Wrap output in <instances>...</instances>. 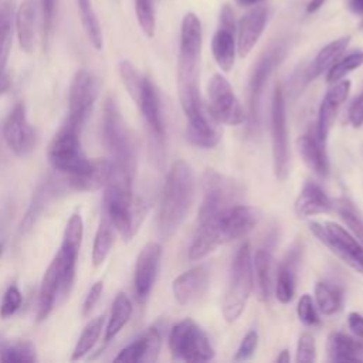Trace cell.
Instances as JSON below:
<instances>
[{
	"mask_svg": "<svg viewBox=\"0 0 363 363\" xmlns=\"http://www.w3.org/2000/svg\"><path fill=\"white\" fill-rule=\"evenodd\" d=\"M203 201L199 210V224L189 248V259L199 261L213 252L220 244L218 223L223 214L238 203L241 190L238 184L217 173L207 170L203 176Z\"/></svg>",
	"mask_w": 363,
	"mask_h": 363,
	"instance_id": "cell-1",
	"label": "cell"
},
{
	"mask_svg": "<svg viewBox=\"0 0 363 363\" xmlns=\"http://www.w3.org/2000/svg\"><path fill=\"white\" fill-rule=\"evenodd\" d=\"M200 51L201 23L194 13L189 11L182 20L177 58V91L182 109L187 119L204 112L199 89Z\"/></svg>",
	"mask_w": 363,
	"mask_h": 363,
	"instance_id": "cell-2",
	"label": "cell"
},
{
	"mask_svg": "<svg viewBox=\"0 0 363 363\" xmlns=\"http://www.w3.org/2000/svg\"><path fill=\"white\" fill-rule=\"evenodd\" d=\"M194 199V173L184 160L172 164L160 199L159 231L172 235L186 220Z\"/></svg>",
	"mask_w": 363,
	"mask_h": 363,
	"instance_id": "cell-3",
	"label": "cell"
},
{
	"mask_svg": "<svg viewBox=\"0 0 363 363\" xmlns=\"http://www.w3.org/2000/svg\"><path fill=\"white\" fill-rule=\"evenodd\" d=\"M254 286L252 257L248 242H242L231 264L228 285L223 298V316L234 322L242 313Z\"/></svg>",
	"mask_w": 363,
	"mask_h": 363,
	"instance_id": "cell-4",
	"label": "cell"
},
{
	"mask_svg": "<svg viewBox=\"0 0 363 363\" xmlns=\"http://www.w3.org/2000/svg\"><path fill=\"white\" fill-rule=\"evenodd\" d=\"M102 139L113 157L112 163L122 166L135 174V145L130 132L118 109V105L111 96L106 98L104 105Z\"/></svg>",
	"mask_w": 363,
	"mask_h": 363,
	"instance_id": "cell-5",
	"label": "cell"
},
{
	"mask_svg": "<svg viewBox=\"0 0 363 363\" xmlns=\"http://www.w3.org/2000/svg\"><path fill=\"white\" fill-rule=\"evenodd\" d=\"M79 130L65 122L54 135L47 149V157L51 166L67 176L84 174L91 167L92 160L81 149Z\"/></svg>",
	"mask_w": 363,
	"mask_h": 363,
	"instance_id": "cell-6",
	"label": "cell"
},
{
	"mask_svg": "<svg viewBox=\"0 0 363 363\" xmlns=\"http://www.w3.org/2000/svg\"><path fill=\"white\" fill-rule=\"evenodd\" d=\"M169 347L173 357L184 362H208L214 357V349L207 335L190 318L172 328Z\"/></svg>",
	"mask_w": 363,
	"mask_h": 363,
	"instance_id": "cell-7",
	"label": "cell"
},
{
	"mask_svg": "<svg viewBox=\"0 0 363 363\" xmlns=\"http://www.w3.org/2000/svg\"><path fill=\"white\" fill-rule=\"evenodd\" d=\"M286 55V45L279 43L269 47L254 65L250 81H248V129L255 130L259 125V109L261 98L265 85L274 72V69L281 64Z\"/></svg>",
	"mask_w": 363,
	"mask_h": 363,
	"instance_id": "cell-8",
	"label": "cell"
},
{
	"mask_svg": "<svg viewBox=\"0 0 363 363\" xmlns=\"http://www.w3.org/2000/svg\"><path fill=\"white\" fill-rule=\"evenodd\" d=\"M207 91L208 111L214 121L228 126H237L247 119V115L225 77L214 74L208 82Z\"/></svg>",
	"mask_w": 363,
	"mask_h": 363,
	"instance_id": "cell-9",
	"label": "cell"
},
{
	"mask_svg": "<svg viewBox=\"0 0 363 363\" xmlns=\"http://www.w3.org/2000/svg\"><path fill=\"white\" fill-rule=\"evenodd\" d=\"M271 133H272V157L274 172L279 182L288 177L289 155H288V128L284 92L279 86L275 88L271 108Z\"/></svg>",
	"mask_w": 363,
	"mask_h": 363,
	"instance_id": "cell-10",
	"label": "cell"
},
{
	"mask_svg": "<svg viewBox=\"0 0 363 363\" xmlns=\"http://www.w3.org/2000/svg\"><path fill=\"white\" fill-rule=\"evenodd\" d=\"M98 95V85L94 75L86 69L75 72L68 95V118L67 123L81 129L88 118Z\"/></svg>",
	"mask_w": 363,
	"mask_h": 363,
	"instance_id": "cell-11",
	"label": "cell"
},
{
	"mask_svg": "<svg viewBox=\"0 0 363 363\" xmlns=\"http://www.w3.org/2000/svg\"><path fill=\"white\" fill-rule=\"evenodd\" d=\"M309 228L323 245H326L333 254H336L345 264L356 269L353 255L359 248H362V245L354 238V235H352L347 230L333 221H325L323 224L311 221Z\"/></svg>",
	"mask_w": 363,
	"mask_h": 363,
	"instance_id": "cell-12",
	"label": "cell"
},
{
	"mask_svg": "<svg viewBox=\"0 0 363 363\" xmlns=\"http://www.w3.org/2000/svg\"><path fill=\"white\" fill-rule=\"evenodd\" d=\"M235 18L234 11L228 4L220 10V23L211 40V51L217 65L223 71H230L235 61L237 41H235Z\"/></svg>",
	"mask_w": 363,
	"mask_h": 363,
	"instance_id": "cell-13",
	"label": "cell"
},
{
	"mask_svg": "<svg viewBox=\"0 0 363 363\" xmlns=\"http://www.w3.org/2000/svg\"><path fill=\"white\" fill-rule=\"evenodd\" d=\"M3 138L17 156H27L35 146V133L27 121L23 102L14 105L3 123Z\"/></svg>",
	"mask_w": 363,
	"mask_h": 363,
	"instance_id": "cell-14",
	"label": "cell"
},
{
	"mask_svg": "<svg viewBox=\"0 0 363 363\" xmlns=\"http://www.w3.org/2000/svg\"><path fill=\"white\" fill-rule=\"evenodd\" d=\"M259 221V211L247 204L231 206L220 218L218 237L221 244L247 235Z\"/></svg>",
	"mask_w": 363,
	"mask_h": 363,
	"instance_id": "cell-15",
	"label": "cell"
},
{
	"mask_svg": "<svg viewBox=\"0 0 363 363\" xmlns=\"http://www.w3.org/2000/svg\"><path fill=\"white\" fill-rule=\"evenodd\" d=\"M162 247L157 242H147L139 252L135 267V295L143 302L147 299L159 269Z\"/></svg>",
	"mask_w": 363,
	"mask_h": 363,
	"instance_id": "cell-16",
	"label": "cell"
},
{
	"mask_svg": "<svg viewBox=\"0 0 363 363\" xmlns=\"http://www.w3.org/2000/svg\"><path fill=\"white\" fill-rule=\"evenodd\" d=\"M268 18L265 6L258 4L250 9L238 21L237 26V52L241 58L247 57L258 43L264 33Z\"/></svg>",
	"mask_w": 363,
	"mask_h": 363,
	"instance_id": "cell-17",
	"label": "cell"
},
{
	"mask_svg": "<svg viewBox=\"0 0 363 363\" xmlns=\"http://www.w3.org/2000/svg\"><path fill=\"white\" fill-rule=\"evenodd\" d=\"M350 91V81L349 79H340L337 82H333V86L329 88V91L325 94L319 112H318V123H316V136L319 140L326 142L330 129L333 126L336 113L340 108V105L346 101Z\"/></svg>",
	"mask_w": 363,
	"mask_h": 363,
	"instance_id": "cell-18",
	"label": "cell"
},
{
	"mask_svg": "<svg viewBox=\"0 0 363 363\" xmlns=\"http://www.w3.org/2000/svg\"><path fill=\"white\" fill-rule=\"evenodd\" d=\"M210 284V274L206 265L194 267L180 274L172 284L174 299L180 305H189L201 298Z\"/></svg>",
	"mask_w": 363,
	"mask_h": 363,
	"instance_id": "cell-19",
	"label": "cell"
},
{
	"mask_svg": "<svg viewBox=\"0 0 363 363\" xmlns=\"http://www.w3.org/2000/svg\"><path fill=\"white\" fill-rule=\"evenodd\" d=\"M160 333L156 328H149L135 342L122 349L115 357L116 362L138 363V362H155L160 350Z\"/></svg>",
	"mask_w": 363,
	"mask_h": 363,
	"instance_id": "cell-20",
	"label": "cell"
},
{
	"mask_svg": "<svg viewBox=\"0 0 363 363\" xmlns=\"http://www.w3.org/2000/svg\"><path fill=\"white\" fill-rule=\"evenodd\" d=\"M136 105L139 106L152 135L156 138L157 142H162L163 136H164V126H163V119H162L159 95H157V91H156L153 82L147 77L143 78L142 92H140V96H139Z\"/></svg>",
	"mask_w": 363,
	"mask_h": 363,
	"instance_id": "cell-21",
	"label": "cell"
},
{
	"mask_svg": "<svg viewBox=\"0 0 363 363\" xmlns=\"http://www.w3.org/2000/svg\"><path fill=\"white\" fill-rule=\"evenodd\" d=\"M333 208V200L315 182H306L295 201V213L298 217H311L329 213Z\"/></svg>",
	"mask_w": 363,
	"mask_h": 363,
	"instance_id": "cell-22",
	"label": "cell"
},
{
	"mask_svg": "<svg viewBox=\"0 0 363 363\" xmlns=\"http://www.w3.org/2000/svg\"><path fill=\"white\" fill-rule=\"evenodd\" d=\"M299 250V247L291 248L279 264L275 284V296L281 303H288L294 299L296 289V267L301 255Z\"/></svg>",
	"mask_w": 363,
	"mask_h": 363,
	"instance_id": "cell-23",
	"label": "cell"
},
{
	"mask_svg": "<svg viewBox=\"0 0 363 363\" xmlns=\"http://www.w3.org/2000/svg\"><path fill=\"white\" fill-rule=\"evenodd\" d=\"M298 152L303 163L318 176L326 177L329 174V160L325 149V142L319 140L318 136L302 135L298 142Z\"/></svg>",
	"mask_w": 363,
	"mask_h": 363,
	"instance_id": "cell-24",
	"label": "cell"
},
{
	"mask_svg": "<svg viewBox=\"0 0 363 363\" xmlns=\"http://www.w3.org/2000/svg\"><path fill=\"white\" fill-rule=\"evenodd\" d=\"M112 162L108 159H94L91 167L84 174L67 176L68 184L77 191H92L104 187L111 176Z\"/></svg>",
	"mask_w": 363,
	"mask_h": 363,
	"instance_id": "cell-25",
	"label": "cell"
},
{
	"mask_svg": "<svg viewBox=\"0 0 363 363\" xmlns=\"http://www.w3.org/2000/svg\"><path fill=\"white\" fill-rule=\"evenodd\" d=\"M326 352L329 360L336 363L363 362V342L340 332H333L328 336Z\"/></svg>",
	"mask_w": 363,
	"mask_h": 363,
	"instance_id": "cell-26",
	"label": "cell"
},
{
	"mask_svg": "<svg viewBox=\"0 0 363 363\" xmlns=\"http://www.w3.org/2000/svg\"><path fill=\"white\" fill-rule=\"evenodd\" d=\"M350 37H340L326 44L305 71V82H311L326 72L346 51Z\"/></svg>",
	"mask_w": 363,
	"mask_h": 363,
	"instance_id": "cell-27",
	"label": "cell"
},
{
	"mask_svg": "<svg viewBox=\"0 0 363 363\" xmlns=\"http://www.w3.org/2000/svg\"><path fill=\"white\" fill-rule=\"evenodd\" d=\"M186 138L193 146L203 149H211L220 142L218 130L204 112L187 119Z\"/></svg>",
	"mask_w": 363,
	"mask_h": 363,
	"instance_id": "cell-28",
	"label": "cell"
},
{
	"mask_svg": "<svg viewBox=\"0 0 363 363\" xmlns=\"http://www.w3.org/2000/svg\"><path fill=\"white\" fill-rule=\"evenodd\" d=\"M37 16V0H23L16 14V31L20 47L26 52L34 48V24Z\"/></svg>",
	"mask_w": 363,
	"mask_h": 363,
	"instance_id": "cell-29",
	"label": "cell"
},
{
	"mask_svg": "<svg viewBox=\"0 0 363 363\" xmlns=\"http://www.w3.org/2000/svg\"><path fill=\"white\" fill-rule=\"evenodd\" d=\"M271 265H272V251L269 248L257 250L252 257V274H254L255 292L261 302H267L269 299Z\"/></svg>",
	"mask_w": 363,
	"mask_h": 363,
	"instance_id": "cell-30",
	"label": "cell"
},
{
	"mask_svg": "<svg viewBox=\"0 0 363 363\" xmlns=\"http://www.w3.org/2000/svg\"><path fill=\"white\" fill-rule=\"evenodd\" d=\"M60 292V277H58V268L55 259L50 264L47 268L43 282L40 286V296H38V312H37V319L38 322L44 320L50 312L54 308L55 299Z\"/></svg>",
	"mask_w": 363,
	"mask_h": 363,
	"instance_id": "cell-31",
	"label": "cell"
},
{
	"mask_svg": "<svg viewBox=\"0 0 363 363\" xmlns=\"http://www.w3.org/2000/svg\"><path fill=\"white\" fill-rule=\"evenodd\" d=\"M132 315V303L125 292H119L112 303V312L105 329V342L112 340L128 323Z\"/></svg>",
	"mask_w": 363,
	"mask_h": 363,
	"instance_id": "cell-32",
	"label": "cell"
},
{
	"mask_svg": "<svg viewBox=\"0 0 363 363\" xmlns=\"http://www.w3.org/2000/svg\"><path fill=\"white\" fill-rule=\"evenodd\" d=\"M113 244V224L109 217L104 213L99 221V227L95 234L94 247H92V264L94 267H99L105 258L108 257Z\"/></svg>",
	"mask_w": 363,
	"mask_h": 363,
	"instance_id": "cell-33",
	"label": "cell"
},
{
	"mask_svg": "<svg viewBox=\"0 0 363 363\" xmlns=\"http://www.w3.org/2000/svg\"><path fill=\"white\" fill-rule=\"evenodd\" d=\"M315 299L319 311L323 315L336 313L343 303L342 291L337 286L329 285L326 282H318L315 285Z\"/></svg>",
	"mask_w": 363,
	"mask_h": 363,
	"instance_id": "cell-34",
	"label": "cell"
},
{
	"mask_svg": "<svg viewBox=\"0 0 363 363\" xmlns=\"http://www.w3.org/2000/svg\"><path fill=\"white\" fill-rule=\"evenodd\" d=\"M78 3V9H79V14H81V21H82V27L85 30V34L88 37V40L91 41V44L96 48L101 50L104 40H102V31H101V26L98 21V17L92 9V3L91 0H77Z\"/></svg>",
	"mask_w": 363,
	"mask_h": 363,
	"instance_id": "cell-35",
	"label": "cell"
},
{
	"mask_svg": "<svg viewBox=\"0 0 363 363\" xmlns=\"http://www.w3.org/2000/svg\"><path fill=\"white\" fill-rule=\"evenodd\" d=\"M104 322H105V316L101 315V316H96L82 330L77 345H75V349L72 352V356H71V360H78L81 357H84L92 347L96 343L101 332H102V328H104Z\"/></svg>",
	"mask_w": 363,
	"mask_h": 363,
	"instance_id": "cell-36",
	"label": "cell"
},
{
	"mask_svg": "<svg viewBox=\"0 0 363 363\" xmlns=\"http://www.w3.org/2000/svg\"><path fill=\"white\" fill-rule=\"evenodd\" d=\"M333 207L336 208L342 220L346 223V225L350 228L354 238L363 245V220L356 211L354 206L347 199L342 197L333 201Z\"/></svg>",
	"mask_w": 363,
	"mask_h": 363,
	"instance_id": "cell-37",
	"label": "cell"
},
{
	"mask_svg": "<svg viewBox=\"0 0 363 363\" xmlns=\"http://www.w3.org/2000/svg\"><path fill=\"white\" fill-rule=\"evenodd\" d=\"M363 65V51H354L347 54L343 58H339L329 69L326 74V81L333 84L340 79H343L349 72L357 69L359 67Z\"/></svg>",
	"mask_w": 363,
	"mask_h": 363,
	"instance_id": "cell-38",
	"label": "cell"
},
{
	"mask_svg": "<svg viewBox=\"0 0 363 363\" xmlns=\"http://www.w3.org/2000/svg\"><path fill=\"white\" fill-rule=\"evenodd\" d=\"M11 48V11L6 4L0 9V75L6 72V64Z\"/></svg>",
	"mask_w": 363,
	"mask_h": 363,
	"instance_id": "cell-39",
	"label": "cell"
},
{
	"mask_svg": "<svg viewBox=\"0 0 363 363\" xmlns=\"http://www.w3.org/2000/svg\"><path fill=\"white\" fill-rule=\"evenodd\" d=\"M119 74L122 78V82L128 91V94L130 95V98L135 101V104L138 102L140 92H142V86H143V75H140L138 72V69L129 62V61H122L119 64Z\"/></svg>",
	"mask_w": 363,
	"mask_h": 363,
	"instance_id": "cell-40",
	"label": "cell"
},
{
	"mask_svg": "<svg viewBox=\"0 0 363 363\" xmlns=\"http://www.w3.org/2000/svg\"><path fill=\"white\" fill-rule=\"evenodd\" d=\"M135 13L142 31L147 37H153L156 27L153 0H135Z\"/></svg>",
	"mask_w": 363,
	"mask_h": 363,
	"instance_id": "cell-41",
	"label": "cell"
},
{
	"mask_svg": "<svg viewBox=\"0 0 363 363\" xmlns=\"http://www.w3.org/2000/svg\"><path fill=\"white\" fill-rule=\"evenodd\" d=\"M35 359L34 349L28 342H20L0 350L1 362H34Z\"/></svg>",
	"mask_w": 363,
	"mask_h": 363,
	"instance_id": "cell-42",
	"label": "cell"
},
{
	"mask_svg": "<svg viewBox=\"0 0 363 363\" xmlns=\"http://www.w3.org/2000/svg\"><path fill=\"white\" fill-rule=\"evenodd\" d=\"M57 11V0H40V13H41V34L43 44L47 47L50 37L52 34L54 21Z\"/></svg>",
	"mask_w": 363,
	"mask_h": 363,
	"instance_id": "cell-43",
	"label": "cell"
},
{
	"mask_svg": "<svg viewBox=\"0 0 363 363\" xmlns=\"http://www.w3.org/2000/svg\"><path fill=\"white\" fill-rule=\"evenodd\" d=\"M82 231H84V224H82L81 216L79 214H72L71 218L67 223L62 244L79 250L81 240H82Z\"/></svg>",
	"mask_w": 363,
	"mask_h": 363,
	"instance_id": "cell-44",
	"label": "cell"
},
{
	"mask_svg": "<svg viewBox=\"0 0 363 363\" xmlns=\"http://www.w3.org/2000/svg\"><path fill=\"white\" fill-rule=\"evenodd\" d=\"M296 313H298L299 320L306 326H316L320 322L319 315L315 308V303H313L311 295H308V294H303L301 296V299L298 301Z\"/></svg>",
	"mask_w": 363,
	"mask_h": 363,
	"instance_id": "cell-45",
	"label": "cell"
},
{
	"mask_svg": "<svg viewBox=\"0 0 363 363\" xmlns=\"http://www.w3.org/2000/svg\"><path fill=\"white\" fill-rule=\"evenodd\" d=\"M21 302H23L21 292L18 291V288L16 285H10L7 288V291L4 292V296H3V301L0 305V316L3 319L10 318L21 306Z\"/></svg>",
	"mask_w": 363,
	"mask_h": 363,
	"instance_id": "cell-46",
	"label": "cell"
},
{
	"mask_svg": "<svg viewBox=\"0 0 363 363\" xmlns=\"http://www.w3.org/2000/svg\"><path fill=\"white\" fill-rule=\"evenodd\" d=\"M316 345L311 333H302L296 346V362H315Z\"/></svg>",
	"mask_w": 363,
	"mask_h": 363,
	"instance_id": "cell-47",
	"label": "cell"
},
{
	"mask_svg": "<svg viewBox=\"0 0 363 363\" xmlns=\"http://www.w3.org/2000/svg\"><path fill=\"white\" fill-rule=\"evenodd\" d=\"M258 346V333L255 330H250L241 340L235 354H234V360L237 362H244L252 357V354L255 353V349Z\"/></svg>",
	"mask_w": 363,
	"mask_h": 363,
	"instance_id": "cell-48",
	"label": "cell"
},
{
	"mask_svg": "<svg viewBox=\"0 0 363 363\" xmlns=\"http://www.w3.org/2000/svg\"><path fill=\"white\" fill-rule=\"evenodd\" d=\"M102 291H104V282L102 281H98L91 286L88 295L85 296L84 305H82V316H88L92 312V309L95 308L96 302L99 301V298L102 295Z\"/></svg>",
	"mask_w": 363,
	"mask_h": 363,
	"instance_id": "cell-49",
	"label": "cell"
},
{
	"mask_svg": "<svg viewBox=\"0 0 363 363\" xmlns=\"http://www.w3.org/2000/svg\"><path fill=\"white\" fill-rule=\"evenodd\" d=\"M347 118L354 128H359L363 125V91L352 102L347 112Z\"/></svg>",
	"mask_w": 363,
	"mask_h": 363,
	"instance_id": "cell-50",
	"label": "cell"
},
{
	"mask_svg": "<svg viewBox=\"0 0 363 363\" xmlns=\"http://www.w3.org/2000/svg\"><path fill=\"white\" fill-rule=\"evenodd\" d=\"M347 323L350 330L359 337L363 339V316L357 312H350L347 315Z\"/></svg>",
	"mask_w": 363,
	"mask_h": 363,
	"instance_id": "cell-51",
	"label": "cell"
},
{
	"mask_svg": "<svg viewBox=\"0 0 363 363\" xmlns=\"http://www.w3.org/2000/svg\"><path fill=\"white\" fill-rule=\"evenodd\" d=\"M347 7L353 14L363 16V0H349Z\"/></svg>",
	"mask_w": 363,
	"mask_h": 363,
	"instance_id": "cell-52",
	"label": "cell"
},
{
	"mask_svg": "<svg viewBox=\"0 0 363 363\" xmlns=\"http://www.w3.org/2000/svg\"><path fill=\"white\" fill-rule=\"evenodd\" d=\"M11 85V81H10V75L7 72H4L3 75H0V95L4 94Z\"/></svg>",
	"mask_w": 363,
	"mask_h": 363,
	"instance_id": "cell-53",
	"label": "cell"
},
{
	"mask_svg": "<svg viewBox=\"0 0 363 363\" xmlns=\"http://www.w3.org/2000/svg\"><path fill=\"white\" fill-rule=\"evenodd\" d=\"M325 3H326V0H309V3H308V6H306V11H308V13H315V11H318Z\"/></svg>",
	"mask_w": 363,
	"mask_h": 363,
	"instance_id": "cell-54",
	"label": "cell"
},
{
	"mask_svg": "<svg viewBox=\"0 0 363 363\" xmlns=\"http://www.w3.org/2000/svg\"><path fill=\"white\" fill-rule=\"evenodd\" d=\"M277 362H279V363H289V360H291V357H289V352L286 350V349H284L278 356H277V359H275Z\"/></svg>",
	"mask_w": 363,
	"mask_h": 363,
	"instance_id": "cell-55",
	"label": "cell"
},
{
	"mask_svg": "<svg viewBox=\"0 0 363 363\" xmlns=\"http://www.w3.org/2000/svg\"><path fill=\"white\" fill-rule=\"evenodd\" d=\"M261 1H264V0H237L238 4L245 6V7H248V6H255V4L261 3Z\"/></svg>",
	"mask_w": 363,
	"mask_h": 363,
	"instance_id": "cell-56",
	"label": "cell"
},
{
	"mask_svg": "<svg viewBox=\"0 0 363 363\" xmlns=\"http://www.w3.org/2000/svg\"><path fill=\"white\" fill-rule=\"evenodd\" d=\"M1 252H3V244L0 242V255H1Z\"/></svg>",
	"mask_w": 363,
	"mask_h": 363,
	"instance_id": "cell-57",
	"label": "cell"
},
{
	"mask_svg": "<svg viewBox=\"0 0 363 363\" xmlns=\"http://www.w3.org/2000/svg\"><path fill=\"white\" fill-rule=\"evenodd\" d=\"M360 28L363 30V20H362V23H360Z\"/></svg>",
	"mask_w": 363,
	"mask_h": 363,
	"instance_id": "cell-58",
	"label": "cell"
},
{
	"mask_svg": "<svg viewBox=\"0 0 363 363\" xmlns=\"http://www.w3.org/2000/svg\"><path fill=\"white\" fill-rule=\"evenodd\" d=\"M362 155H363V147H362Z\"/></svg>",
	"mask_w": 363,
	"mask_h": 363,
	"instance_id": "cell-59",
	"label": "cell"
}]
</instances>
